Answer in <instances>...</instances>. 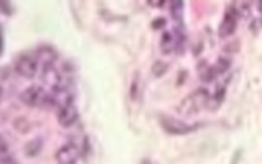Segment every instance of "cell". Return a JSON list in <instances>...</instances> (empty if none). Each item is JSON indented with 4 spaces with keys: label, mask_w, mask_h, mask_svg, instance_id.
<instances>
[{
    "label": "cell",
    "mask_w": 262,
    "mask_h": 164,
    "mask_svg": "<svg viewBox=\"0 0 262 164\" xmlns=\"http://www.w3.org/2000/svg\"><path fill=\"white\" fill-rule=\"evenodd\" d=\"M78 158L80 149L74 143H66L55 152V160L58 164H77Z\"/></svg>",
    "instance_id": "3"
},
{
    "label": "cell",
    "mask_w": 262,
    "mask_h": 164,
    "mask_svg": "<svg viewBox=\"0 0 262 164\" xmlns=\"http://www.w3.org/2000/svg\"><path fill=\"white\" fill-rule=\"evenodd\" d=\"M77 120H78V109H77V106L72 101H69V103H66V105H63V106L58 108L57 121L60 123V126L69 128Z\"/></svg>",
    "instance_id": "4"
},
{
    "label": "cell",
    "mask_w": 262,
    "mask_h": 164,
    "mask_svg": "<svg viewBox=\"0 0 262 164\" xmlns=\"http://www.w3.org/2000/svg\"><path fill=\"white\" fill-rule=\"evenodd\" d=\"M40 149H41V140H40V138L31 140V141L26 143V146H25V151H26V155H28V157L37 155V154L40 152Z\"/></svg>",
    "instance_id": "9"
},
{
    "label": "cell",
    "mask_w": 262,
    "mask_h": 164,
    "mask_svg": "<svg viewBox=\"0 0 262 164\" xmlns=\"http://www.w3.org/2000/svg\"><path fill=\"white\" fill-rule=\"evenodd\" d=\"M259 5H261V6H259V8H261V12H262V2H261V3H259Z\"/></svg>",
    "instance_id": "12"
},
{
    "label": "cell",
    "mask_w": 262,
    "mask_h": 164,
    "mask_svg": "<svg viewBox=\"0 0 262 164\" xmlns=\"http://www.w3.org/2000/svg\"><path fill=\"white\" fill-rule=\"evenodd\" d=\"M2 94H3V91H2V86H0V98H2Z\"/></svg>",
    "instance_id": "11"
},
{
    "label": "cell",
    "mask_w": 262,
    "mask_h": 164,
    "mask_svg": "<svg viewBox=\"0 0 262 164\" xmlns=\"http://www.w3.org/2000/svg\"><path fill=\"white\" fill-rule=\"evenodd\" d=\"M161 125H163L164 131H167L169 134H173V135H184V134H189L193 131L192 126H189L180 120H175L173 117H167V115H164L161 118Z\"/></svg>",
    "instance_id": "7"
},
{
    "label": "cell",
    "mask_w": 262,
    "mask_h": 164,
    "mask_svg": "<svg viewBox=\"0 0 262 164\" xmlns=\"http://www.w3.org/2000/svg\"><path fill=\"white\" fill-rule=\"evenodd\" d=\"M14 69L18 75L25 78H34L38 72V61L28 54H21L15 58Z\"/></svg>",
    "instance_id": "1"
},
{
    "label": "cell",
    "mask_w": 262,
    "mask_h": 164,
    "mask_svg": "<svg viewBox=\"0 0 262 164\" xmlns=\"http://www.w3.org/2000/svg\"><path fill=\"white\" fill-rule=\"evenodd\" d=\"M34 58H35L38 63H41L43 66H52V65L57 61V58H58V52H57V49H55L54 46H51V45H41V46H38V48L35 49Z\"/></svg>",
    "instance_id": "6"
},
{
    "label": "cell",
    "mask_w": 262,
    "mask_h": 164,
    "mask_svg": "<svg viewBox=\"0 0 262 164\" xmlns=\"http://www.w3.org/2000/svg\"><path fill=\"white\" fill-rule=\"evenodd\" d=\"M43 80L45 83H48L54 91H66V78L61 74L60 69L52 66H43Z\"/></svg>",
    "instance_id": "2"
},
{
    "label": "cell",
    "mask_w": 262,
    "mask_h": 164,
    "mask_svg": "<svg viewBox=\"0 0 262 164\" xmlns=\"http://www.w3.org/2000/svg\"><path fill=\"white\" fill-rule=\"evenodd\" d=\"M46 97V92L43 91L41 86H29L23 91L21 94V101L26 105V106H31V108H35V106H43V100Z\"/></svg>",
    "instance_id": "5"
},
{
    "label": "cell",
    "mask_w": 262,
    "mask_h": 164,
    "mask_svg": "<svg viewBox=\"0 0 262 164\" xmlns=\"http://www.w3.org/2000/svg\"><path fill=\"white\" fill-rule=\"evenodd\" d=\"M11 160V154H9V148L5 143L3 137L0 135V161L2 163H8Z\"/></svg>",
    "instance_id": "10"
},
{
    "label": "cell",
    "mask_w": 262,
    "mask_h": 164,
    "mask_svg": "<svg viewBox=\"0 0 262 164\" xmlns=\"http://www.w3.org/2000/svg\"><path fill=\"white\" fill-rule=\"evenodd\" d=\"M236 22H238V15H236L235 9L233 8H229V11L224 14L223 23L220 25V37L221 38H226V37L232 35L235 32Z\"/></svg>",
    "instance_id": "8"
}]
</instances>
